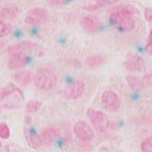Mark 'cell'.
Segmentation results:
<instances>
[{
	"label": "cell",
	"instance_id": "obj_11",
	"mask_svg": "<svg viewBox=\"0 0 152 152\" xmlns=\"http://www.w3.org/2000/svg\"><path fill=\"white\" fill-rule=\"evenodd\" d=\"M26 139L28 145L33 148L37 149L42 145L40 136L37 134L35 129L31 127H27L24 129Z\"/></svg>",
	"mask_w": 152,
	"mask_h": 152
},
{
	"label": "cell",
	"instance_id": "obj_16",
	"mask_svg": "<svg viewBox=\"0 0 152 152\" xmlns=\"http://www.w3.org/2000/svg\"><path fill=\"white\" fill-rule=\"evenodd\" d=\"M14 92H18L21 96H23L22 91L12 83L7 85L1 88H0V100H3L6 97L10 96Z\"/></svg>",
	"mask_w": 152,
	"mask_h": 152
},
{
	"label": "cell",
	"instance_id": "obj_15",
	"mask_svg": "<svg viewBox=\"0 0 152 152\" xmlns=\"http://www.w3.org/2000/svg\"><path fill=\"white\" fill-rule=\"evenodd\" d=\"M14 80L19 85L23 87L27 86L31 82L32 74L30 72L24 71L18 72L14 75Z\"/></svg>",
	"mask_w": 152,
	"mask_h": 152
},
{
	"label": "cell",
	"instance_id": "obj_10",
	"mask_svg": "<svg viewBox=\"0 0 152 152\" xmlns=\"http://www.w3.org/2000/svg\"><path fill=\"white\" fill-rule=\"evenodd\" d=\"M80 23L83 29L88 34L96 33L100 29L99 21L92 16H87L82 18Z\"/></svg>",
	"mask_w": 152,
	"mask_h": 152
},
{
	"label": "cell",
	"instance_id": "obj_29",
	"mask_svg": "<svg viewBox=\"0 0 152 152\" xmlns=\"http://www.w3.org/2000/svg\"><path fill=\"white\" fill-rule=\"evenodd\" d=\"M1 143L0 142V149H1Z\"/></svg>",
	"mask_w": 152,
	"mask_h": 152
},
{
	"label": "cell",
	"instance_id": "obj_6",
	"mask_svg": "<svg viewBox=\"0 0 152 152\" xmlns=\"http://www.w3.org/2000/svg\"><path fill=\"white\" fill-rule=\"evenodd\" d=\"M85 83L82 80H77L69 86L64 90V96L67 99L77 100L80 98L85 92Z\"/></svg>",
	"mask_w": 152,
	"mask_h": 152
},
{
	"label": "cell",
	"instance_id": "obj_28",
	"mask_svg": "<svg viewBox=\"0 0 152 152\" xmlns=\"http://www.w3.org/2000/svg\"><path fill=\"white\" fill-rule=\"evenodd\" d=\"M49 2L51 4H56L59 3V0H49Z\"/></svg>",
	"mask_w": 152,
	"mask_h": 152
},
{
	"label": "cell",
	"instance_id": "obj_3",
	"mask_svg": "<svg viewBox=\"0 0 152 152\" xmlns=\"http://www.w3.org/2000/svg\"><path fill=\"white\" fill-rule=\"evenodd\" d=\"M87 114L91 123L97 131L103 132L107 129L110 123L104 113L94 108H88Z\"/></svg>",
	"mask_w": 152,
	"mask_h": 152
},
{
	"label": "cell",
	"instance_id": "obj_20",
	"mask_svg": "<svg viewBox=\"0 0 152 152\" xmlns=\"http://www.w3.org/2000/svg\"><path fill=\"white\" fill-rule=\"evenodd\" d=\"M12 26L10 24L4 23L0 20V38L7 36L12 30Z\"/></svg>",
	"mask_w": 152,
	"mask_h": 152
},
{
	"label": "cell",
	"instance_id": "obj_24",
	"mask_svg": "<svg viewBox=\"0 0 152 152\" xmlns=\"http://www.w3.org/2000/svg\"><path fill=\"white\" fill-rule=\"evenodd\" d=\"M145 50L148 54L152 55V30L150 31V34L148 35Z\"/></svg>",
	"mask_w": 152,
	"mask_h": 152
},
{
	"label": "cell",
	"instance_id": "obj_17",
	"mask_svg": "<svg viewBox=\"0 0 152 152\" xmlns=\"http://www.w3.org/2000/svg\"><path fill=\"white\" fill-rule=\"evenodd\" d=\"M126 81L129 86L134 92H140L143 88V83L137 77L132 75L126 76Z\"/></svg>",
	"mask_w": 152,
	"mask_h": 152
},
{
	"label": "cell",
	"instance_id": "obj_13",
	"mask_svg": "<svg viewBox=\"0 0 152 152\" xmlns=\"http://www.w3.org/2000/svg\"><path fill=\"white\" fill-rule=\"evenodd\" d=\"M59 135V131L56 129L48 127L45 129L42 132L40 138L42 143H45L46 145H50L58 139Z\"/></svg>",
	"mask_w": 152,
	"mask_h": 152
},
{
	"label": "cell",
	"instance_id": "obj_2",
	"mask_svg": "<svg viewBox=\"0 0 152 152\" xmlns=\"http://www.w3.org/2000/svg\"><path fill=\"white\" fill-rule=\"evenodd\" d=\"M34 81L37 87L44 91H49L56 86L57 77L52 71L43 69L36 73Z\"/></svg>",
	"mask_w": 152,
	"mask_h": 152
},
{
	"label": "cell",
	"instance_id": "obj_25",
	"mask_svg": "<svg viewBox=\"0 0 152 152\" xmlns=\"http://www.w3.org/2000/svg\"><path fill=\"white\" fill-rule=\"evenodd\" d=\"M144 17L148 22H152V7H146L144 11Z\"/></svg>",
	"mask_w": 152,
	"mask_h": 152
},
{
	"label": "cell",
	"instance_id": "obj_8",
	"mask_svg": "<svg viewBox=\"0 0 152 152\" xmlns=\"http://www.w3.org/2000/svg\"><path fill=\"white\" fill-rule=\"evenodd\" d=\"M74 131L78 138L85 141L92 140L95 137L92 128L83 121H79L75 124Z\"/></svg>",
	"mask_w": 152,
	"mask_h": 152
},
{
	"label": "cell",
	"instance_id": "obj_7",
	"mask_svg": "<svg viewBox=\"0 0 152 152\" xmlns=\"http://www.w3.org/2000/svg\"><path fill=\"white\" fill-rule=\"evenodd\" d=\"M124 66L126 70L131 72H140L145 69L144 60L135 53H129L126 57Z\"/></svg>",
	"mask_w": 152,
	"mask_h": 152
},
{
	"label": "cell",
	"instance_id": "obj_21",
	"mask_svg": "<svg viewBox=\"0 0 152 152\" xmlns=\"http://www.w3.org/2000/svg\"><path fill=\"white\" fill-rule=\"evenodd\" d=\"M140 148L143 152H152V137H148L142 141Z\"/></svg>",
	"mask_w": 152,
	"mask_h": 152
},
{
	"label": "cell",
	"instance_id": "obj_5",
	"mask_svg": "<svg viewBox=\"0 0 152 152\" xmlns=\"http://www.w3.org/2000/svg\"><path fill=\"white\" fill-rule=\"evenodd\" d=\"M48 11L42 7H35L30 10L27 14L25 21L27 24L37 26L45 23L48 19Z\"/></svg>",
	"mask_w": 152,
	"mask_h": 152
},
{
	"label": "cell",
	"instance_id": "obj_9",
	"mask_svg": "<svg viewBox=\"0 0 152 152\" xmlns=\"http://www.w3.org/2000/svg\"><path fill=\"white\" fill-rule=\"evenodd\" d=\"M29 58L24 52L15 53L10 58L7 66L10 69L16 70L24 67L28 62Z\"/></svg>",
	"mask_w": 152,
	"mask_h": 152
},
{
	"label": "cell",
	"instance_id": "obj_22",
	"mask_svg": "<svg viewBox=\"0 0 152 152\" xmlns=\"http://www.w3.org/2000/svg\"><path fill=\"white\" fill-rule=\"evenodd\" d=\"M10 136V128L5 123L0 124V137L3 139H7Z\"/></svg>",
	"mask_w": 152,
	"mask_h": 152
},
{
	"label": "cell",
	"instance_id": "obj_26",
	"mask_svg": "<svg viewBox=\"0 0 152 152\" xmlns=\"http://www.w3.org/2000/svg\"><path fill=\"white\" fill-rule=\"evenodd\" d=\"M143 82L147 86H152V74H147L144 77Z\"/></svg>",
	"mask_w": 152,
	"mask_h": 152
},
{
	"label": "cell",
	"instance_id": "obj_14",
	"mask_svg": "<svg viewBox=\"0 0 152 152\" xmlns=\"http://www.w3.org/2000/svg\"><path fill=\"white\" fill-rule=\"evenodd\" d=\"M18 9L14 6H7L0 10V19L3 20L14 19L17 16Z\"/></svg>",
	"mask_w": 152,
	"mask_h": 152
},
{
	"label": "cell",
	"instance_id": "obj_19",
	"mask_svg": "<svg viewBox=\"0 0 152 152\" xmlns=\"http://www.w3.org/2000/svg\"><path fill=\"white\" fill-rule=\"evenodd\" d=\"M42 106V103L37 100H30L26 106V110L28 113H33L39 110Z\"/></svg>",
	"mask_w": 152,
	"mask_h": 152
},
{
	"label": "cell",
	"instance_id": "obj_12",
	"mask_svg": "<svg viewBox=\"0 0 152 152\" xmlns=\"http://www.w3.org/2000/svg\"><path fill=\"white\" fill-rule=\"evenodd\" d=\"M36 47L37 45L34 43L23 42L12 45L7 49V51H8L9 54L12 55L17 53L24 52L25 51H32L35 50Z\"/></svg>",
	"mask_w": 152,
	"mask_h": 152
},
{
	"label": "cell",
	"instance_id": "obj_18",
	"mask_svg": "<svg viewBox=\"0 0 152 152\" xmlns=\"http://www.w3.org/2000/svg\"><path fill=\"white\" fill-rule=\"evenodd\" d=\"M104 62L103 58L100 55H94L87 58L86 63L92 68H96L100 66Z\"/></svg>",
	"mask_w": 152,
	"mask_h": 152
},
{
	"label": "cell",
	"instance_id": "obj_27",
	"mask_svg": "<svg viewBox=\"0 0 152 152\" xmlns=\"http://www.w3.org/2000/svg\"><path fill=\"white\" fill-rule=\"evenodd\" d=\"M98 8H100V7L98 6L97 4L90 5V6H89L83 7V9H84V10H87V11H92L96 10H98Z\"/></svg>",
	"mask_w": 152,
	"mask_h": 152
},
{
	"label": "cell",
	"instance_id": "obj_1",
	"mask_svg": "<svg viewBox=\"0 0 152 152\" xmlns=\"http://www.w3.org/2000/svg\"><path fill=\"white\" fill-rule=\"evenodd\" d=\"M135 7L126 5L113 12L110 16L111 24L122 32H130L135 27L133 16L137 13Z\"/></svg>",
	"mask_w": 152,
	"mask_h": 152
},
{
	"label": "cell",
	"instance_id": "obj_4",
	"mask_svg": "<svg viewBox=\"0 0 152 152\" xmlns=\"http://www.w3.org/2000/svg\"><path fill=\"white\" fill-rule=\"evenodd\" d=\"M101 103L103 107L111 112L118 111L121 107V100L118 95L113 91L104 92L101 97Z\"/></svg>",
	"mask_w": 152,
	"mask_h": 152
},
{
	"label": "cell",
	"instance_id": "obj_23",
	"mask_svg": "<svg viewBox=\"0 0 152 152\" xmlns=\"http://www.w3.org/2000/svg\"><path fill=\"white\" fill-rule=\"evenodd\" d=\"M96 4L100 7L111 5L114 3H117L119 0H95Z\"/></svg>",
	"mask_w": 152,
	"mask_h": 152
}]
</instances>
